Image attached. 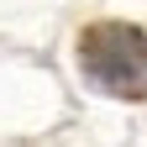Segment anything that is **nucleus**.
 I'll return each mask as SVG.
<instances>
[{"instance_id": "1", "label": "nucleus", "mask_w": 147, "mask_h": 147, "mask_svg": "<svg viewBox=\"0 0 147 147\" xmlns=\"http://www.w3.org/2000/svg\"><path fill=\"white\" fill-rule=\"evenodd\" d=\"M79 63L100 89L137 100L147 89V37L121 21H95L79 37Z\"/></svg>"}]
</instances>
